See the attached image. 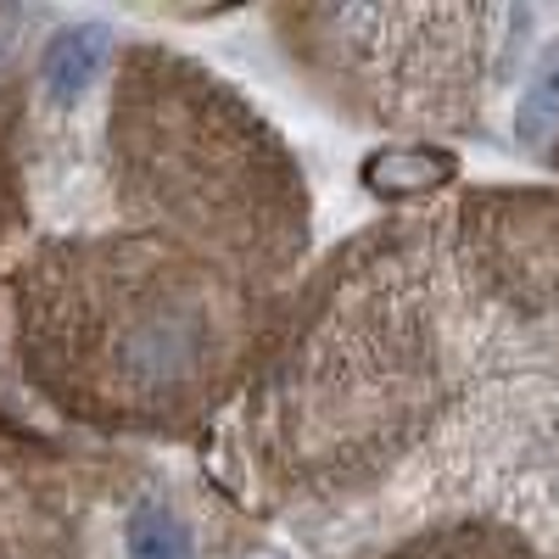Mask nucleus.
<instances>
[{"mask_svg": "<svg viewBox=\"0 0 559 559\" xmlns=\"http://www.w3.org/2000/svg\"><path fill=\"white\" fill-rule=\"evenodd\" d=\"M252 280L163 236L51 241L17 274V347L45 403L102 431H185L258 358Z\"/></svg>", "mask_w": 559, "mask_h": 559, "instance_id": "nucleus-1", "label": "nucleus"}, {"mask_svg": "<svg viewBox=\"0 0 559 559\" xmlns=\"http://www.w3.org/2000/svg\"><path fill=\"white\" fill-rule=\"evenodd\" d=\"M442 336L414 236L358 241L292 313L252 392V453L280 492L376 481L437 414Z\"/></svg>", "mask_w": 559, "mask_h": 559, "instance_id": "nucleus-2", "label": "nucleus"}, {"mask_svg": "<svg viewBox=\"0 0 559 559\" xmlns=\"http://www.w3.org/2000/svg\"><path fill=\"white\" fill-rule=\"evenodd\" d=\"M118 207L185 252L269 292L308 247V185L280 140L218 73L134 45L112 96Z\"/></svg>", "mask_w": 559, "mask_h": 559, "instance_id": "nucleus-3", "label": "nucleus"}, {"mask_svg": "<svg viewBox=\"0 0 559 559\" xmlns=\"http://www.w3.org/2000/svg\"><path fill=\"white\" fill-rule=\"evenodd\" d=\"M498 12L464 7H292L280 28L342 102L381 123H459L471 118L487 28Z\"/></svg>", "mask_w": 559, "mask_h": 559, "instance_id": "nucleus-4", "label": "nucleus"}, {"mask_svg": "<svg viewBox=\"0 0 559 559\" xmlns=\"http://www.w3.org/2000/svg\"><path fill=\"white\" fill-rule=\"evenodd\" d=\"M112 62V28L107 23H73V28H57L39 51V96L51 107H79L96 79L107 73Z\"/></svg>", "mask_w": 559, "mask_h": 559, "instance_id": "nucleus-5", "label": "nucleus"}, {"mask_svg": "<svg viewBox=\"0 0 559 559\" xmlns=\"http://www.w3.org/2000/svg\"><path fill=\"white\" fill-rule=\"evenodd\" d=\"M0 559H73V537L45 503L0 492Z\"/></svg>", "mask_w": 559, "mask_h": 559, "instance_id": "nucleus-6", "label": "nucleus"}, {"mask_svg": "<svg viewBox=\"0 0 559 559\" xmlns=\"http://www.w3.org/2000/svg\"><path fill=\"white\" fill-rule=\"evenodd\" d=\"M459 174L453 152H437V146H386L364 163V179L386 197H419V191H437Z\"/></svg>", "mask_w": 559, "mask_h": 559, "instance_id": "nucleus-7", "label": "nucleus"}, {"mask_svg": "<svg viewBox=\"0 0 559 559\" xmlns=\"http://www.w3.org/2000/svg\"><path fill=\"white\" fill-rule=\"evenodd\" d=\"M129 559H197V537L163 498H134L123 515Z\"/></svg>", "mask_w": 559, "mask_h": 559, "instance_id": "nucleus-8", "label": "nucleus"}, {"mask_svg": "<svg viewBox=\"0 0 559 559\" xmlns=\"http://www.w3.org/2000/svg\"><path fill=\"white\" fill-rule=\"evenodd\" d=\"M386 559H537L526 543L503 537V532H481V526H464V532H426L403 543Z\"/></svg>", "mask_w": 559, "mask_h": 559, "instance_id": "nucleus-9", "label": "nucleus"}, {"mask_svg": "<svg viewBox=\"0 0 559 559\" xmlns=\"http://www.w3.org/2000/svg\"><path fill=\"white\" fill-rule=\"evenodd\" d=\"M548 129H559V45L543 57L532 90H526V102H521V134L526 140H543Z\"/></svg>", "mask_w": 559, "mask_h": 559, "instance_id": "nucleus-10", "label": "nucleus"}, {"mask_svg": "<svg viewBox=\"0 0 559 559\" xmlns=\"http://www.w3.org/2000/svg\"><path fill=\"white\" fill-rule=\"evenodd\" d=\"M17 213H23V185H17V163H12V134L0 123V247L17 229Z\"/></svg>", "mask_w": 559, "mask_h": 559, "instance_id": "nucleus-11", "label": "nucleus"}]
</instances>
